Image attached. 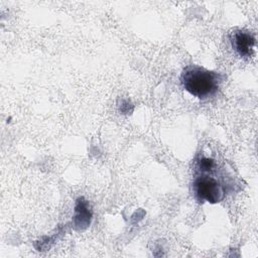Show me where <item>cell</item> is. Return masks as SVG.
I'll use <instances>...</instances> for the list:
<instances>
[{
	"label": "cell",
	"instance_id": "277c9868",
	"mask_svg": "<svg viewBox=\"0 0 258 258\" xmlns=\"http://www.w3.org/2000/svg\"><path fill=\"white\" fill-rule=\"evenodd\" d=\"M92 220V211L89 207V204L84 198H79L76 207H75V216H74V224L75 227L83 230L86 229Z\"/></svg>",
	"mask_w": 258,
	"mask_h": 258
},
{
	"label": "cell",
	"instance_id": "6da1fadb",
	"mask_svg": "<svg viewBox=\"0 0 258 258\" xmlns=\"http://www.w3.org/2000/svg\"><path fill=\"white\" fill-rule=\"evenodd\" d=\"M222 82L223 76L221 74L195 64L184 68L180 76L183 89L201 100H209L215 97Z\"/></svg>",
	"mask_w": 258,
	"mask_h": 258
},
{
	"label": "cell",
	"instance_id": "7a4b0ae2",
	"mask_svg": "<svg viewBox=\"0 0 258 258\" xmlns=\"http://www.w3.org/2000/svg\"><path fill=\"white\" fill-rule=\"evenodd\" d=\"M219 164L208 171H196L192 189L201 202L220 203L227 194V182L222 175H217Z\"/></svg>",
	"mask_w": 258,
	"mask_h": 258
},
{
	"label": "cell",
	"instance_id": "3957f363",
	"mask_svg": "<svg viewBox=\"0 0 258 258\" xmlns=\"http://www.w3.org/2000/svg\"><path fill=\"white\" fill-rule=\"evenodd\" d=\"M230 41L233 49L241 57H250L255 46V37L252 32L246 29H235L230 34Z\"/></svg>",
	"mask_w": 258,
	"mask_h": 258
}]
</instances>
